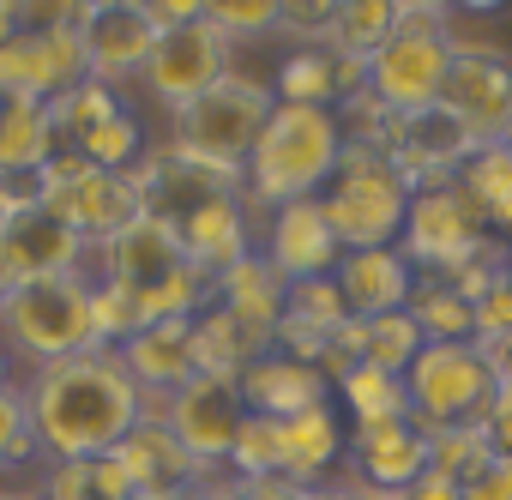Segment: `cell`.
I'll list each match as a JSON object with an SVG mask.
<instances>
[{"instance_id":"6da1fadb","label":"cell","mask_w":512,"mask_h":500,"mask_svg":"<svg viewBox=\"0 0 512 500\" xmlns=\"http://www.w3.org/2000/svg\"><path fill=\"white\" fill-rule=\"evenodd\" d=\"M25 410H31V428H37V452L67 464V458L115 452L145 422V392L127 374V362L97 344L85 356L37 368L31 386H25Z\"/></svg>"},{"instance_id":"7a4b0ae2","label":"cell","mask_w":512,"mask_h":500,"mask_svg":"<svg viewBox=\"0 0 512 500\" xmlns=\"http://www.w3.org/2000/svg\"><path fill=\"white\" fill-rule=\"evenodd\" d=\"M338 157H344V127H338V109H320V103H278L260 145L247 157V205H296V199H314L326 193V181L338 175Z\"/></svg>"},{"instance_id":"3957f363","label":"cell","mask_w":512,"mask_h":500,"mask_svg":"<svg viewBox=\"0 0 512 500\" xmlns=\"http://www.w3.org/2000/svg\"><path fill=\"white\" fill-rule=\"evenodd\" d=\"M0 338H7L13 356L37 368L97 350V284L85 272L13 284L0 296Z\"/></svg>"},{"instance_id":"277c9868","label":"cell","mask_w":512,"mask_h":500,"mask_svg":"<svg viewBox=\"0 0 512 500\" xmlns=\"http://www.w3.org/2000/svg\"><path fill=\"white\" fill-rule=\"evenodd\" d=\"M320 211L332 223V235L344 241V254H362V247H398L404 235V211H410V187L392 169L386 151L344 139L338 175L320 193Z\"/></svg>"},{"instance_id":"5b68a950","label":"cell","mask_w":512,"mask_h":500,"mask_svg":"<svg viewBox=\"0 0 512 500\" xmlns=\"http://www.w3.org/2000/svg\"><path fill=\"white\" fill-rule=\"evenodd\" d=\"M272 91L260 79H241V73H223L199 103H187L175 115V151L205 163V169H223V175H247V157L260 145L266 121H272Z\"/></svg>"},{"instance_id":"8992f818","label":"cell","mask_w":512,"mask_h":500,"mask_svg":"<svg viewBox=\"0 0 512 500\" xmlns=\"http://www.w3.org/2000/svg\"><path fill=\"white\" fill-rule=\"evenodd\" d=\"M452 49H458V43L446 37V19L404 13L398 31L368 55V91H374L392 115H422V109L440 103Z\"/></svg>"},{"instance_id":"52a82bcc","label":"cell","mask_w":512,"mask_h":500,"mask_svg":"<svg viewBox=\"0 0 512 500\" xmlns=\"http://www.w3.org/2000/svg\"><path fill=\"white\" fill-rule=\"evenodd\" d=\"M404 386H410V422L422 434H434V428L482 422L500 380H494V368L476 344H422Z\"/></svg>"},{"instance_id":"ba28073f","label":"cell","mask_w":512,"mask_h":500,"mask_svg":"<svg viewBox=\"0 0 512 500\" xmlns=\"http://www.w3.org/2000/svg\"><path fill=\"white\" fill-rule=\"evenodd\" d=\"M398 254L434 278H452V272L476 266L482 254H494V247H488V229L476 223V211L464 205L458 187H422V193H410Z\"/></svg>"},{"instance_id":"9c48e42d","label":"cell","mask_w":512,"mask_h":500,"mask_svg":"<svg viewBox=\"0 0 512 500\" xmlns=\"http://www.w3.org/2000/svg\"><path fill=\"white\" fill-rule=\"evenodd\" d=\"M440 109L476 139V145H506L512 139V61H500L494 49H452L446 85H440Z\"/></svg>"},{"instance_id":"30bf717a","label":"cell","mask_w":512,"mask_h":500,"mask_svg":"<svg viewBox=\"0 0 512 500\" xmlns=\"http://www.w3.org/2000/svg\"><path fill=\"white\" fill-rule=\"evenodd\" d=\"M145 416H163L169 434L211 470V464H229L235 452V434L247 422V404H241V386L235 380H211V374H193L187 386H175L157 410Z\"/></svg>"},{"instance_id":"8fae6325","label":"cell","mask_w":512,"mask_h":500,"mask_svg":"<svg viewBox=\"0 0 512 500\" xmlns=\"http://www.w3.org/2000/svg\"><path fill=\"white\" fill-rule=\"evenodd\" d=\"M380 151L392 157V169L404 175V187L422 193V187H452L458 169H464L482 145L434 103V109H422V115H392Z\"/></svg>"},{"instance_id":"7c38bea8","label":"cell","mask_w":512,"mask_h":500,"mask_svg":"<svg viewBox=\"0 0 512 500\" xmlns=\"http://www.w3.org/2000/svg\"><path fill=\"white\" fill-rule=\"evenodd\" d=\"M223 73H229V37L211 19L163 31L157 49H151V61H145V85H151V97L169 115H181L187 103H199Z\"/></svg>"},{"instance_id":"4fadbf2b","label":"cell","mask_w":512,"mask_h":500,"mask_svg":"<svg viewBox=\"0 0 512 500\" xmlns=\"http://www.w3.org/2000/svg\"><path fill=\"white\" fill-rule=\"evenodd\" d=\"M85 79H91V67H85V37L79 31H19L0 49V97L55 103Z\"/></svg>"},{"instance_id":"5bb4252c","label":"cell","mask_w":512,"mask_h":500,"mask_svg":"<svg viewBox=\"0 0 512 500\" xmlns=\"http://www.w3.org/2000/svg\"><path fill=\"white\" fill-rule=\"evenodd\" d=\"M85 235L73 223H61L55 211L43 205H25L13 211L7 235H0V284H37V278H67L85 266Z\"/></svg>"},{"instance_id":"9a60e30c","label":"cell","mask_w":512,"mask_h":500,"mask_svg":"<svg viewBox=\"0 0 512 500\" xmlns=\"http://www.w3.org/2000/svg\"><path fill=\"white\" fill-rule=\"evenodd\" d=\"M260 254L278 266L284 284H308V278H332L338 260H344V241L332 235L320 199H296V205H278L272 211V229H266V247Z\"/></svg>"},{"instance_id":"2e32d148","label":"cell","mask_w":512,"mask_h":500,"mask_svg":"<svg viewBox=\"0 0 512 500\" xmlns=\"http://www.w3.org/2000/svg\"><path fill=\"white\" fill-rule=\"evenodd\" d=\"M181 266H187V247H181V229L163 211H139L115 241H103V278L127 284V290H157Z\"/></svg>"},{"instance_id":"e0dca14e","label":"cell","mask_w":512,"mask_h":500,"mask_svg":"<svg viewBox=\"0 0 512 500\" xmlns=\"http://www.w3.org/2000/svg\"><path fill=\"white\" fill-rule=\"evenodd\" d=\"M235 386H241L247 416H266V422H290V416L326 404V392H332L320 368H308V362H296L284 350H266L260 362H247V374Z\"/></svg>"},{"instance_id":"ac0fdd59","label":"cell","mask_w":512,"mask_h":500,"mask_svg":"<svg viewBox=\"0 0 512 500\" xmlns=\"http://www.w3.org/2000/svg\"><path fill=\"white\" fill-rule=\"evenodd\" d=\"M332 278H338V290H344V302H350L356 320L398 314L416 296V266L398 254V247H362V254H344Z\"/></svg>"},{"instance_id":"d6986e66","label":"cell","mask_w":512,"mask_h":500,"mask_svg":"<svg viewBox=\"0 0 512 500\" xmlns=\"http://www.w3.org/2000/svg\"><path fill=\"white\" fill-rule=\"evenodd\" d=\"M79 37H85V67H91V79H127V73H145V61H151V49H157V25H151V13L145 7H109V13H91L85 25H79Z\"/></svg>"},{"instance_id":"ffe728a7","label":"cell","mask_w":512,"mask_h":500,"mask_svg":"<svg viewBox=\"0 0 512 500\" xmlns=\"http://www.w3.org/2000/svg\"><path fill=\"white\" fill-rule=\"evenodd\" d=\"M350 452H356V476L368 488H410L428 476V434L416 422H374V428H356L350 434Z\"/></svg>"},{"instance_id":"44dd1931","label":"cell","mask_w":512,"mask_h":500,"mask_svg":"<svg viewBox=\"0 0 512 500\" xmlns=\"http://www.w3.org/2000/svg\"><path fill=\"white\" fill-rule=\"evenodd\" d=\"M115 356L139 380V392H163V398L199 374L193 368V320H157V326L133 332L127 344H115Z\"/></svg>"},{"instance_id":"7402d4cb","label":"cell","mask_w":512,"mask_h":500,"mask_svg":"<svg viewBox=\"0 0 512 500\" xmlns=\"http://www.w3.org/2000/svg\"><path fill=\"white\" fill-rule=\"evenodd\" d=\"M115 458L127 464V476L139 482V494L145 488H193L199 476H205V464L169 434V422L163 416H145L121 446H115Z\"/></svg>"},{"instance_id":"603a6c76","label":"cell","mask_w":512,"mask_h":500,"mask_svg":"<svg viewBox=\"0 0 512 500\" xmlns=\"http://www.w3.org/2000/svg\"><path fill=\"white\" fill-rule=\"evenodd\" d=\"M284 296H290V284L278 278V266L266 260V254H247V260H235L223 278H217V302L241 320V326H253V332H266L272 344H278V320H284Z\"/></svg>"},{"instance_id":"cb8c5ba5","label":"cell","mask_w":512,"mask_h":500,"mask_svg":"<svg viewBox=\"0 0 512 500\" xmlns=\"http://www.w3.org/2000/svg\"><path fill=\"white\" fill-rule=\"evenodd\" d=\"M278 446H284V464H278V476H290V482H314V476H326L338 458H344V428H338V410L332 404H314V410H302V416H290V422H278Z\"/></svg>"},{"instance_id":"d4e9b609","label":"cell","mask_w":512,"mask_h":500,"mask_svg":"<svg viewBox=\"0 0 512 500\" xmlns=\"http://www.w3.org/2000/svg\"><path fill=\"white\" fill-rule=\"evenodd\" d=\"M55 157L49 103L37 97H0V175H43Z\"/></svg>"},{"instance_id":"484cf974","label":"cell","mask_w":512,"mask_h":500,"mask_svg":"<svg viewBox=\"0 0 512 500\" xmlns=\"http://www.w3.org/2000/svg\"><path fill=\"white\" fill-rule=\"evenodd\" d=\"M452 187L464 193V205L476 211L482 229H512V151H506V145H482V151L458 169Z\"/></svg>"},{"instance_id":"4316f807","label":"cell","mask_w":512,"mask_h":500,"mask_svg":"<svg viewBox=\"0 0 512 500\" xmlns=\"http://www.w3.org/2000/svg\"><path fill=\"white\" fill-rule=\"evenodd\" d=\"M43 500H139V482L127 476V464L115 452L103 458H67L49 470Z\"/></svg>"},{"instance_id":"83f0119b","label":"cell","mask_w":512,"mask_h":500,"mask_svg":"<svg viewBox=\"0 0 512 500\" xmlns=\"http://www.w3.org/2000/svg\"><path fill=\"white\" fill-rule=\"evenodd\" d=\"M338 398H344V410L356 416V428H374V422H410V386H404V374H386V368L356 362V368L338 380Z\"/></svg>"},{"instance_id":"f1b7e54d","label":"cell","mask_w":512,"mask_h":500,"mask_svg":"<svg viewBox=\"0 0 512 500\" xmlns=\"http://www.w3.org/2000/svg\"><path fill=\"white\" fill-rule=\"evenodd\" d=\"M422 344H428V332L416 326V314H410V308L362 320V362H368V368H386V374H410V362L422 356Z\"/></svg>"},{"instance_id":"f546056e","label":"cell","mask_w":512,"mask_h":500,"mask_svg":"<svg viewBox=\"0 0 512 500\" xmlns=\"http://www.w3.org/2000/svg\"><path fill=\"white\" fill-rule=\"evenodd\" d=\"M398 19H404L398 0H338V25H332V43H326V49L368 61V55L398 31Z\"/></svg>"},{"instance_id":"4dcf8cb0","label":"cell","mask_w":512,"mask_h":500,"mask_svg":"<svg viewBox=\"0 0 512 500\" xmlns=\"http://www.w3.org/2000/svg\"><path fill=\"white\" fill-rule=\"evenodd\" d=\"M410 314H416V326L428 332V344H476V314H470V302H464L446 278L416 284Z\"/></svg>"},{"instance_id":"1f68e13d","label":"cell","mask_w":512,"mask_h":500,"mask_svg":"<svg viewBox=\"0 0 512 500\" xmlns=\"http://www.w3.org/2000/svg\"><path fill=\"white\" fill-rule=\"evenodd\" d=\"M488 458H494V440H488L482 422H458V428H434L428 434V470L440 482H452V488H464Z\"/></svg>"},{"instance_id":"d6a6232c","label":"cell","mask_w":512,"mask_h":500,"mask_svg":"<svg viewBox=\"0 0 512 500\" xmlns=\"http://www.w3.org/2000/svg\"><path fill=\"white\" fill-rule=\"evenodd\" d=\"M91 169H109V175H127L139 157H145V133H139V121L127 115V109H115L109 121H97L79 145H73Z\"/></svg>"},{"instance_id":"836d02e7","label":"cell","mask_w":512,"mask_h":500,"mask_svg":"<svg viewBox=\"0 0 512 500\" xmlns=\"http://www.w3.org/2000/svg\"><path fill=\"white\" fill-rule=\"evenodd\" d=\"M284 314H290V320H302V326H314V332H326V338H332L344 320H356V314H350V302H344V290H338V278H308V284H290Z\"/></svg>"},{"instance_id":"e575fe53","label":"cell","mask_w":512,"mask_h":500,"mask_svg":"<svg viewBox=\"0 0 512 500\" xmlns=\"http://www.w3.org/2000/svg\"><path fill=\"white\" fill-rule=\"evenodd\" d=\"M278 464H284L278 422H266V416H247V422H241V434H235L229 470H235L241 482H260V476H278Z\"/></svg>"},{"instance_id":"d590c367","label":"cell","mask_w":512,"mask_h":500,"mask_svg":"<svg viewBox=\"0 0 512 500\" xmlns=\"http://www.w3.org/2000/svg\"><path fill=\"white\" fill-rule=\"evenodd\" d=\"M223 37H266L278 31L284 19V0H211V13H205Z\"/></svg>"},{"instance_id":"8d00e7d4","label":"cell","mask_w":512,"mask_h":500,"mask_svg":"<svg viewBox=\"0 0 512 500\" xmlns=\"http://www.w3.org/2000/svg\"><path fill=\"white\" fill-rule=\"evenodd\" d=\"M37 452V428H31V410H25V392L7 386L0 392V470H13Z\"/></svg>"},{"instance_id":"74e56055","label":"cell","mask_w":512,"mask_h":500,"mask_svg":"<svg viewBox=\"0 0 512 500\" xmlns=\"http://www.w3.org/2000/svg\"><path fill=\"white\" fill-rule=\"evenodd\" d=\"M19 31H79L91 19L85 0H7Z\"/></svg>"},{"instance_id":"f35d334b","label":"cell","mask_w":512,"mask_h":500,"mask_svg":"<svg viewBox=\"0 0 512 500\" xmlns=\"http://www.w3.org/2000/svg\"><path fill=\"white\" fill-rule=\"evenodd\" d=\"M332 25H338V0H284V19H278V31H290L314 49L332 43Z\"/></svg>"},{"instance_id":"ab89813d","label":"cell","mask_w":512,"mask_h":500,"mask_svg":"<svg viewBox=\"0 0 512 500\" xmlns=\"http://www.w3.org/2000/svg\"><path fill=\"white\" fill-rule=\"evenodd\" d=\"M494 338H512V278L500 272L494 290L476 302V344H494Z\"/></svg>"},{"instance_id":"60d3db41","label":"cell","mask_w":512,"mask_h":500,"mask_svg":"<svg viewBox=\"0 0 512 500\" xmlns=\"http://www.w3.org/2000/svg\"><path fill=\"white\" fill-rule=\"evenodd\" d=\"M458 500H512V458L506 452H494L464 488H458Z\"/></svg>"},{"instance_id":"b9f144b4","label":"cell","mask_w":512,"mask_h":500,"mask_svg":"<svg viewBox=\"0 0 512 500\" xmlns=\"http://www.w3.org/2000/svg\"><path fill=\"white\" fill-rule=\"evenodd\" d=\"M482 428H488L494 452H506V458H512V380H500V386H494V404H488Z\"/></svg>"},{"instance_id":"7bdbcfd3","label":"cell","mask_w":512,"mask_h":500,"mask_svg":"<svg viewBox=\"0 0 512 500\" xmlns=\"http://www.w3.org/2000/svg\"><path fill=\"white\" fill-rule=\"evenodd\" d=\"M145 13L157 31H175V25H199L211 13V0H145Z\"/></svg>"},{"instance_id":"ee69618b","label":"cell","mask_w":512,"mask_h":500,"mask_svg":"<svg viewBox=\"0 0 512 500\" xmlns=\"http://www.w3.org/2000/svg\"><path fill=\"white\" fill-rule=\"evenodd\" d=\"M398 500H458V488H452V482H440V476L428 470L422 482H410V488H398Z\"/></svg>"},{"instance_id":"f6af8a7d","label":"cell","mask_w":512,"mask_h":500,"mask_svg":"<svg viewBox=\"0 0 512 500\" xmlns=\"http://www.w3.org/2000/svg\"><path fill=\"white\" fill-rule=\"evenodd\" d=\"M494 368V380H512V338H494V344H476Z\"/></svg>"},{"instance_id":"bcb514c9","label":"cell","mask_w":512,"mask_h":500,"mask_svg":"<svg viewBox=\"0 0 512 500\" xmlns=\"http://www.w3.org/2000/svg\"><path fill=\"white\" fill-rule=\"evenodd\" d=\"M458 0H398V13H428V19H446Z\"/></svg>"},{"instance_id":"7dc6e473","label":"cell","mask_w":512,"mask_h":500,"mask_svg":"<svg viewBox=\"0 0 512 500\" xmlns=\"http://www.w3.org/2000/svg\"><path fill=\"white\" fill-rule=\"evenodd\" d=\"M296 500H356V482L350 488H302Z\"/></svg>"},{"instance_id":"c3c4849f","label":"cell","mask_w":512,"mask_h":500,"mask_svg":"<svg viewBox=\"0 0 512 500\" xmlns=\"http://www.w3.org/2000/svg\"><path fill=\"white\" fill-rule=\"evenodd\" d=\"M139 500H193V488H145Z\"/></svg>"},{"instance_id":"681fc988","label":"cell","mask_w":512,"mask_h":500,"mask_svg":"<svg viewBox=\"0 0 512 500\" xmlns=\"http://www.w3.org/2000/svg\"><path fill=\"white\" fill-rule=\"evenodd\" d=\"M13 386V350H7V338H0V392Z\"/></svg>"},{"instance_id":"f907efd6","label":"cell","mask_w":512,"mask_h":500,"mask_svg":"<svg viewBox=\"0 0 512 500\" xmlns=\"http://www.w3.org/2000/svg\"><path fill=\"white\" fill-rule=\"evenodd\" d=\"M91 13H109V7H145V0H85Z\"/></svg>"},{"instance_id":"816d5d0a","label":"cell","mask_w":512,"mask_h":500,"mask_svg":"<svg viewBox=\"0 0 512 500\" xmlns=\"http://www.w3.org/2000/svg\"><path fill=\"white\" fill-rule=\"evenodd\" d=\"M464 13H494V7H506V0H458Z\"/></svg>"},{"instance_id":"f5cc1de1","label":"cell","mask_w":512,"mask_h":500,"mask_svg":"<svg viewBox=\"0 0 512 500\" xmlns=\"http://www.w3.org/2000/svg\"><path fill=\"white\" fill-rule=\"evenodd\" d=\"M7 223H13V205H7V199H0V235H7Z\"/></svg>"},{"instance_id":"db71d44e","label":"cell","mask_w":512,"mask_h":500,"mask_svg":"<svg viewBox=\"0 0 512 500\" xmlns=\"http://www.w3.org/2000/svg\"><path fill=\"white\" fill-rule=\"evenodd\" d=\"M0 500H43V494H19V488H7V494H0Z\"/></svg>"},{"instance_id":"11a10c76","label":"cell","mask_w":512,"mask_h":500,"mask_svg":"<svg viewBox=\"0 0 512 500\" xmlns=\"http://www.w3.org/2000/svg\"><path fill=\"white\" fill-rule=\"evenodd\" d=\"M500 272H506V278H512V247H506V254H500Z\"/></svg>"},{"instance_id":"9f6ffc18","label":"cell","mask_w":512,"mask_h":500,"mask_svg":"<svg viewBox=\"0 0 512 500\" xmlns=\"http://www.w3.org/2000/svg\"><path fill=\"white\" fill-rule=\"evenodd\" d=\"M0 296H7V284H0Z\"/></svg>"},{"instance_id":"6f0895ef","label":"cell","mask_w":512,"mask_h":500,"mask_svg":"<svg viewBox=\"0 0 512 500\" xmlns=\"http://www.w3.org/2000/svg\"><path fill=\"white\" fill-rule=\"evenodd\" d=\"M506 151H512V139H506Z\"/></svg>"}]
</instances>
